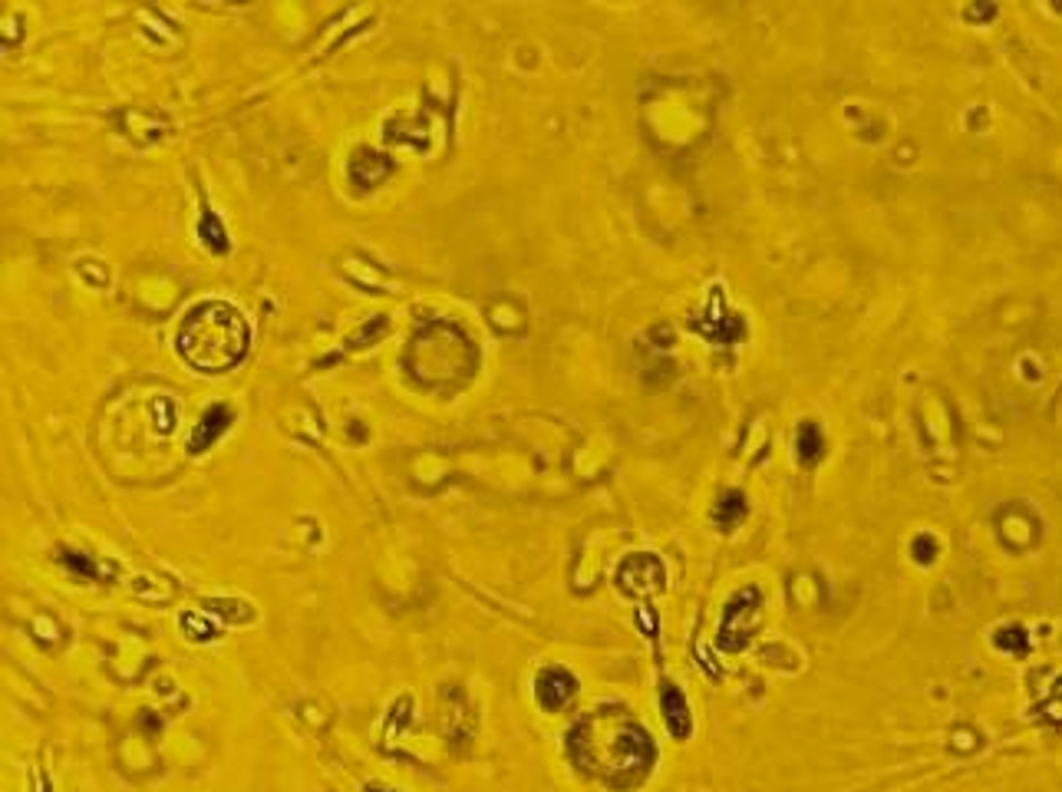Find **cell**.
Returning a JSON list of instances; mask_svg holds the SVG:
<instances>
[{
    "mask_svg": "<svg viewBox=\"0 0 1062 792\" xmlns=\"http://www.w3.org/2000/svg\"><path fill=\"white\" fill-rule=\"evenodd\" d=\"M347 169H350V179L357 182L360 189H370V185H380L386 175L393 172V162L386 159L383 152L363 146V149H357V156L350 159Z\"/></svg>",
    "mask_w": 1062,
    "mask_h": 792,
    "instance_id": "obj_10",
    "label": "cell"
},
{
    "mask_svg": "<svg viewBox=\"0 0 1062 792\" xmlns=\"http://www.w3.org/2000/svg\"><path fill=\"white\" fill-rule=\"evenodd\" d=\"M198 238H202L205 245L212 248V251H221V255H225V251H228L225 228H221V222H218V218H215L212 212H205V215H202V222H198Z\"/></svg>",
    "mask_w": 1062,
    "mask_h": 792,
    "instance_id": "obj_13",
    "label": "cell"
},
{
    "mask_svg": "<svg viewBox=\"0 0 1062 792\" xmlns=\"http://www.w3.org/2000/svg\"><path fill=\"white\" fill-rule=\"evenodd\" d=\"M231 420H235V413H231L228 403L208 406V410L202 413V420H198V426H195V433L188 436V453L192 456L208 453V449L218 443V436L231 426Z\"/></svg>",
    "mask_w": 1062,
    "mask_h": 792,
    "instance_id": "obj_8",
    "label": "cell"
},
{
    "mask_svg": "<svg viewBox=\"0 0 1062 792\" xmlns=\"http://www.w3.org/2000/svg\"><path fill=\"white\" fill-rule=\"evenodd\" d=\"M429 354H433V360L409 367L419 380H429V383L456 380L459 373H469L475 363V350L469 344V337L452 324H429L413 340L409 357H429Z\"/></svg>",
    "mask_w": 1062,
    "mask_h": 792,
    "instance_id": "obj_3",
    "label": "cell"
},
{
    "mask_svg": "<svg viewBox=\"0 0 1062 792\" xmlns=\"http://www.w3.org/2000/svg\"><path fill=\"white\" fill-rule=\"evenodd\" d=\"M574 693H578V680H574V674H568L564 667L541 670L538 680H535V697L548 713L561 710L564 703L574 697Z\"/></svg>",
    "mask_w": 1062,
    "mask_h": 792,
    "instance_id": "obj_7",
    "label": "cell"
},
{
    "mask_svg": "<svg viewBox=\"0 0 1062 792\" xmlns=\"http://www.w3.org/2000/svg\"><path fill=\"white\" fill-rule=\"evenodd\" d=\"M795 456H799L802 466H815L825 456V436L818 429L815 420H805L799 426V436H795Z\"/></svg>",
    "mask_w": 1062,
    "mask_h": 792,
    "instance_id": "obj_12",
    "label": "cell"
},
{
    "mask_svg": "<svg viewBox=\"0 0 1062 792\" xmlns=\"http://www.w3.org/2000/svg\"><path fill=\"white\" fill-rule=\"evenodd\" d=\"M367 792H386V789H376V786H370V789H367Z\"/></svg>",
    "mask_w": 1062,
    "mask_h": 792,
    "instance_id": "obj_17",
    "label": "cell"
},
{
    "mask_svg": "<svg viewBox=\"0 0 1062 792\" xmlns=\"http://www.w3.org/2000/svg\"><path fill=\"white\" fill-rule=\"evenodd\" d=\"M568 750L584 773L604 779L617 792L640 783L654 763V743L647 730L617 713L581 720L568 736Z\"/></svg>",
    "mask_w": 1062,
    "mask_h": 792,
    "instance_id": "obj_1",
    "label": "cell"
},
{
    "mask_svg": "<svg viewBox=\"0 0 1062 792\" xmlns=\"http://www.w3.org/2000/svg\"><path fill=\"white\" fill-rule=\"evenodd\" d=\"M660 710H663V723H667V730L677 736V740H687L690 730H693V717H690V707H687L683 690L677 684H670V680L660 690Z\"/></svg>",
    "mask_w": 1062,
    "mask_h": 792,
    "instance_id": "obj_9",
    "label": "cell"
},
{
    "mask_svg": "<svg viewBox=\"0 0 1062 792\" xmlns=\"http://www.w3.org/2000/svg\"><path fill=\"white\" fill-rule=\"evenodd\" d=\"M746 515H749L746 495L739 492V489H729V492L719 495V502H716V509H713V522L723 528V532H733V528L743 522Z\"/></svg>",
    "mask_w": 1062,
    "mask_h": 792,
    "instance_id": "obj_11",
    "label": "cell"
},
{
    "mask_svg": "<svg viewBox=\"0 0 1062 792\" xmlns=\"http://www.w3.org/2000/svg\"><path fill=\"white\" fill-rule=\"evenodd\" d=\"M251 340L248 321L241 311L228 301H198L188 307L179 334H175V350L188 367L202 373H225L245 357Z\"/></svg>",
    "mask_w": 1062,
    "mask_h": 792,
    "instance_id": "obj_2",
    "label": "cell"
},
{
    "mask_svg": "<svg viewBox=\"0 0 1062 792\" xmlns=\"http://www.w3.org/2000/svg\"><path fill=\"white\" fill-rule=\"evenodd\" d=\"M759 608H762V591L752 585L736 591L733 598L726 601L723 621H719V637H716L719 651H726V654L743 651L752 637V627H756V621H759Z\"/></svg>",
    "mask_w": 1062,
    "mask_h": 792,
    "instance_id": "obj_4",
    "label": "cell"
},
{
    "mask_svg": "<svg viewBox=\"0 0 1062 792\" xmlns=\"http://www.w3.org/2000/svg\"><path fill=\"white\" fill-rule=\"evenodd\" d=\"M663 581H667V568H663V561L657 555L650 552H637L621 561V568H617V588H621L624 594H630V598H644V594H657L663 588Z\"/></svg>",
    "mask_w": 1062,
    "mask_h": 792,
    "instance_id": "obj_6",
    "label": "cell"
},
{
    "mask_svg": "<svg viewBox=\"0 0 1062 792\" xmlns=\"http://www.w3.org/2000/svg\"><path fill=\"white\" fill-rule=\"evenodd\" d=\"M993 644H997L1000 651H1006V654H1026L1030 637H1026L1023 627H1000L997 637H993Z\"/></svg>",
    "mask_w": 1062,
    "mask_h": 792,
    "instance_id": "obj_14",
    "label": "cell"
},
{
    "mask_svg": "<svg viewBox=\"0 0 1062 792\" xmlns=\"http://www.w3.org/2000/svg\"><path fill=\"white\" fill-rule=\"evenodd\" d=\"M60 558H63V565H66V568H73L80 578H96V565H93V558H86V555H80V552H70V548H63Z\"/></svg>",
    "mask_w": 1062,
    "mask_h": 792,
    "instance_id": "obj_15",
    "label": "cell"
},
{
    "mask_svg": "<svg viewBox=\"0 0 1062 792\" xmlns=\"http://www.w3.org/2000/svg\"><path fill=\"white\" fill-rule=\"evenodd\" d=\"M911 552H914V558H917V561H921V565H931L934 555H937V542H934L931 535H921V538H914Z\"/></svg>",
    "mask_w": 1062,
    "mask_h": 792,
    "instance_id": "obj_16",
    "label": "cell"
},
{
    "mask_svg": "<svg viewBox=\"0 0 1062 792\" xmlns=\"http://www.w3.org/2000/svg\"><path fill=\"white\" fill-rule=\"evenodd\" d=\"M690 330L703 334L706 340H713V344L726 347V344H736V340L746 334V324H743V317L733 314L723 304V288H713L710 297H706L703 311L690 317Z\"/></svg>",
    "mask_w": 1062,
    "mask_h": 792,
    "instance_id": "obj_5",
    "label": "cell"
}]
</instances>
